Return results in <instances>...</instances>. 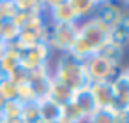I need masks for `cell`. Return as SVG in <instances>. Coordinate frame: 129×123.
<instances>
[{
    "instance_id": "obj_1",
    "label": "cell",
    "mask_w": 129,
    "mask_h": 123,
    "mask_svg": "<svg viewBox=\"0 0 129 123\" xmlns=\"http://www.w3.org/2000/svg\"><path fill=\"white\" fill-rule=\"evenodd\" d=\"M52 77L56 80H60L62 84H66L71 91L82 90L88 86V77L84 71V62L73 58L69 54H62L58 62H56L54 69H52Z\"/></svg>"
},
{
    "instance_id": "obj_2",
    "label": "cell",
    "mask_w": 129,
    "mask_h": 123,
    "mask_svg": "<svg viewBox=\"0 0 129 123\" xmlns=\"http://www.w3.org/2000/svg\"><path fill=\"white\" fill-rule=\"evenodd\" d=\"M77 37L95 54V52L110 39V28L101 19H97L94 15V17H90V19H84V21L79 23Z\"/></svg>"
},
{
    "instance_id": "obj_3",
    "label": "cell",
    "mask_w": 129,
    "mask_h": 123,
    "mask_svg": "<svg viewBox=\"0 0 129 123\" xmlns=\"http://www.w3.org/2000/svg\"><path fill=\"white\" fill-rule=\"evenodd\" d=\"M79 34V23H60V24H49V47L51 50H58L66 54L71 45L75 43Z\"/></svg>"
},
{
    "instance_id": "obj_4",
    "label": "cell",
    "mask_w": 129,
    "mask_h": 123,
    "mask_svg": "<svg viewBox=\"0 0 129 123\" xmlns=\"http://www.w3.org/2000/svg\"><path fill=\"white\" fill-rule=\"evenodd\" d=\"M84 71L88 77V84L90 82H103V80H112L114 77L120 73V67L114 65L112 62L99 54L90 56L88 60H84Z\"/></svg>"
},
{
    "instance_id": "obj_5",
    "label": "cell",
    "mask_w": 129,
    "mask_h": 123,
    "mask_svg": "<svg viewBox=\"0 0 129 123\" xmlns=\"http://www.w3.org/2000/svg\"><path fill=\"white\" fill-rule=\"evenodd\" d=\"M51 47L45 41H39L36 45L28 47L21 52V65L26 69V71H32V69L39 67V65H47L49 58H51Z\"/></svg>"
},
{
    "instance_id": "obj_6",
    "label": "cell",
    "mask_w": 129,
    "mask_h": 123,
    "mask_svg": "<svg viewBox=\"0 0 129 123\" xmlns=\"http://www.w3.org/2000/svg\"><path fill=\"white\" fill-rule=\"evenodd\" d=\"M51 82H52V69H51L49 64L39 65V67L28 71V84L32 86V90H34V93H36L38 99L47 97Z\"/></svg>"
},
{
    "instance_id": "obj_7",
    "label": "cell",
    "mask_w": 129,
    "mask_h": 123,
    "mask_svg": "<svg viewBox=\"0 0 129 123\" xmlns=\"http://www.w3.org/2000/svg\"><path fill=\"white\" fill-rule=\"evenodd\" d=\"M45 10H49L51 15V24H60V23H79L73 13L69 0H49L45 2Z\"/></svg>"
},
{
    "instance_id": "obj_8",
    "label": "cell",
    "mask_w": 129,
    "mask_h": 123,
    "mask_svg": "<svg viewBox=\"0 0 129 123\" xmlns=\"http://www.w3.org/2000/svg\"><path fill=\"white\" fill-rule=\"evenodd\" d=\"M88 90H90L97 108H114V93H112V84H110V80L90 82V84H88Z\"/></svg>"
},
{
    "instance_id": "obj_9",
    "label": "cell",
    "mask_w": 129,
    "mask_h": 123,
    "mask_svg": "<svg viewBox=\"0 0 129 123\" xmlns=\"http://www.w3.org/2000/svg\"><path fill=\"white\" fill-rule=\"evenodd\" d=\"M95 17H97V19H101L109 28H114V26L120 23V19H122V4L105 2V0H103V2L97 4Z\"/></svg>"
},
{
    "instance_id": "obj_10",
    "label": "cell",
    "mask_w": 129,
    "mask_h": 123,
    "mask_svg": "<svg viewBox=\"0 0 129 123\" xmlns=\"http://www.w3.org/2000/svg\"><path fill=\"white\" fill-rule=\"evenodd\" d=\"M110 84H112V93H114V110H125L129 104V84L122 77V73H118L110 80Z\"/></svg>"
},
{
    "instance_id": "obj_11",
    "label": "cell",
    "mask_w": 129,
    "mask_h": 123,
    "mask_svg": "<svg viewBox=\"0 0 129 123\" xmlns=\"http://www.w3.org/2000/svg\"><path fill=\"white\" fill-rule=\"evenodd\" d=\"M38 108H39V119L43 123H56L62 117V106L49 97L38 99Z\"/></svg>"
},
{
    "instance_id": "obj_12",
    "label": "cell",
    "mask_w": 129,
    "mask_h": 123,
    "mask_svg": "<svg viewBox=\"0 0 129 123\" xmlns=\"http://www.w3.org/2000/svg\"><path fill=\"white\" fill-rule=\"evenodd\" d=\"M47 97L51 99V101H54L56 104L64 106L66 103H69V101L73 99V91H71L66 84H62L60 80H56V78L52 77V82H51V86H49Z\"/></svg>"
},
{
    "instance_id": "obj_13",
    "label": "cell",
    "mask_w": 129,
    "mask_h": 123,
    "mask_svg": "<svg viewBox=\"0 0 129 123\" xmlns=\"http://www.w3.org/2000/svg\"><path fill=\"white\" fill-rule=\"evenodd\" d=\"M73 101L75 104H77L79 108H81V112L84 114V116H92L95 110H97V104H95V101L94 97H92V93H90V90H88V86L86 88H82V90H77L73 93Z\"/></svg>"
},
{
    "instance_id": "obj_14",
    "label": "cell",
    "mask_w": 129,
    "mask_h": 123,
    "mask_svg": "<svg viewBox=\"0 0 129 123\" xmlns=\"http://www.w3.org/2000/svg\"><path fill=\"white\" fill-rule=\"evenodd\" d=\"M71 8H73V13L77 17V21L81 23L84 19H90V17L95 15L97 4L99 0H69Z\"/></svg>"
},
{
    "instance_id": "obj_15",
    "label": "cell",
    "mask_w": 129,
    "mask_h": 123,
    "mask_svg": "<svg viewBox=\"0 0 129 123\" xmlns=\"http://www.w3.org/2000/svg\"><path fill=\"white\" fill-rule=\"evenodd\" d=\"M84 123H122V110L114 108H97Z\"/></svg>"
},
{
    "instance_id": "obj_16",
    "label": "cell",
    "mask_w": 129,
    "mask_h": 123,
    "mask_svg": "<svg viewBox=\"0 0 129 123\" xmlns=\"http://www.w3.org/2000/svg\"><path fill=\"white\" fill-rule=\"evenodd\" d=\"M21 65V50L15 49L13 45L8 47V52L2 60H0V75H10L11 71H15Z\"/></svg>"
},
{
    "instance_id": "obj_17",
    "label": "cell",
    "mask_w": 129,
    "mask_h": 123,
    "mask_svg": "<svg viewBox=\"0 0 129 123\" xmlns=\"http://www.w3.org/2000/svg\"><path fill=\"white\" fill-rule=\"evenodd\" d=\"M95 54L103 56V58H107L109 62H112L114 65H118V67H120V64H122V60H123V47L116 45V43H112L109 39V41H107L105 45L95 52Z\"/></svg>"
},
{
    "instance_id": "obj_18",
    "label": "cell",
    "mask_w": 129,
    "mask_h": 123,
    "mask_svg": "<svg viewBox=\"0 0 129 123\" xmlns=\"http://www.w3.org/2000/svg\"><path fill=\"white\" fill-rule=\"evenodd\" d=\"M62 117H64L66 121H69V123H84L86 121V116L81 112V108H79L73 101H69V103H66L64 106H62Z\"/></svg>"
},
{
    "instance_id": "obj_19",
    "label": "cell",
    "mask_w": 129,
    "mask_h": 123,
    "mask_svg": "<svg viewBox=\"0 0 129 123\" xmlns=\"http://www.w3.org/2000/svg\"><path fill=\"white\" fill-rule=\"evenodd\" d=\"M21 121L23 123H39V108H38V101H30L24 103L21 108Z\"/></svg>"
},
{
    "instance_id": "obj_20",
    "label": "cell",
    "mask_w": 129,
    "mask_h": 123,
    "mask_svg": "<svg viewBox=\"0 0 129 123\" xmlns=\"http://www.w3.org/2000/svg\"><path fill=\"white\" fill-rule=\"evenodd\" d=\"M0 95L4 101H17V84L6 75H0Z\"/></svg>"
},
{
    "instance_id": "obj_21",
    "label": "cell",
    "mask_w": 129,
    "mask_h": 123,
    "mask_svg": "<svg viewBox=\"0 0 129 123\" xmlns=\"http://www.w3.org/2000/svg\"><path fill=\"white\" fill-rule=\"evenodd\" d=\"M21 108H23V104H21L19 101H6V104H4L2 114H0V116L6 117L8 121L21 119Z\"/></svg>"
},
{
    "instance_id": "obj_22",
    "label": "cell",
    "mask_w": 129,
    "mask_h": 123,
    "mask_svg": "<svg viewBox=\"0 0 129 123\" xmlns=\"http://www.w3.org/2000/svg\"><path fill=\"white\" fill-rule=\"evenodd\" d=\"M17 101H19L21 104L24 103H30V101H38L36 97L32 86L28 84V82H23V84H17Z\"/></svg>"
},
{
    "instance_id": "obj_23",
    "label": "cell",
    "mask_w": 129,
    "mask_h": 123,
    "mask_svg": "<svg viewBox=\"0 0 129 123\" xmlns=\"http://www.w3.org/2000/svg\"><path fill=\"white\" fill-rule=\"evenodd\" d=\"M10 80H13L15 84H23V82H28V71L23 67V65H19V67L15 69V71H11L10 75Z\"/></svg>"
},
{
    "instance_id": "obj_24",
    "label": "cell",
    "mask_w": 129,
    "mask_h": 123,
    "mask_svg": "<svg viewBox=\"0 0 129 123\" xmlns=\"http://www.w3.org/2000/svg\"><path fill=\"white\" fill-rule=\"evenodd\" d=\"M8 43H4V41H0V60L4 58V56H6V52H8Z\"/></svg>"
},
{
    "instance_id": "obj_25",
    "label": "cell",
    "mask_w": 129,
    "mask_h": 123,
    "mask_svg": "<svg viewBox=\"0 0 129 123\" xmlns=\"http://www.w3.org/2000/svg\"><path fill=\"white\" fill-rule=\"evenodd\" d=\"M120 73H122V77L125 78V82L129 84V65H127V67H123V69H120Z\"/></svg>"
},
{
    "instance_id": "obj_26",
    "label": "cell",
    "mask_w": 129,
    "mask_h": 123,
    "mask_svg": "<svg viewBox=\"0 0 129 123\" xmlns=\"http://www.w3.org/2000/svg\"><path fill=\"white\" fill-rule=\"evenodd\" d=\"M4 104H6V101H4V97L0 95V114H2V108H4Z\"/></svg>"
},
{
    "instance_id": "obj_27",
    "label": "cell",
    "mask_w": 129,
    "mask_h": 123,
    "mask_svg": "<svg viewBox=\"0 0 129 123\" xmlns=\"http://www.w3.org/2000/svg\"><path fill=\"white\" fill-rule=\"evenodd\" d=\"M0 123H10V121H8L6 117H2V116H0Z\"/></svg>"
},
{
    "instance_id": "obj_28",
    "label": "cell",
    "mask_w": 129,
    "mask_h": 123,
    "mask_svg": "<svg viewBox=\"0 0 129 123\" xmlns=\"http://www.w3.org/2000/svg\"><path fill=\"white\" fill-rule=\"evenodd\" d=\"M0 41H2V21H0Z\"/></svg>"
},
{
    "instance_id": "obj_29",
    "label": "cell",
    "mask_w": 129,
    "mask_h": 123,
    "mask_svg": "<svg viewBox=\"0 0 129 123\" xmlns=\"http://www.w3.org/2000/svg\"><path fill=\"white\" fill-rule=\"evenodd\" d=\"M127 108H129V104H127Z\"/></svg>"
}]
</instances>
